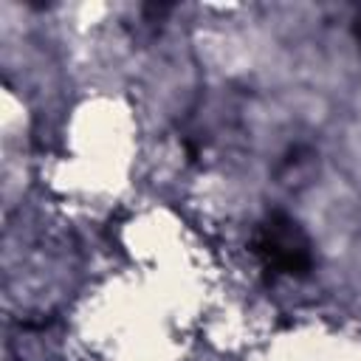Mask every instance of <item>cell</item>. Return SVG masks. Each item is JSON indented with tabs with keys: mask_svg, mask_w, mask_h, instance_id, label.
Returning <instances> with one entry per match:
<instances>
[{
	"mask_svg": "<svg viewBox=\"0 0 361 361\" xmlns=\"http://www.w3.org/2000/svg\"><path fill=\"white\" fill-rule=\"evenodd\" d=\"M257 254L268 268L279 274H307L310 271V245L302 228L285 214L268 217L257 234Z\"/></svg>",
	"mask_w": 361,
	"mask_h": 361,
	"instance_id": "6da1fadb",
	"label": "cell"
},
{
	"mask_svg": "<svg viewBox=\"0 0 361 361\" xmlns=\"http://www.w3.org/2000/svg\"><path fill=\"white\" fill-rule=\"evenodd\" d=\"M358 37H361V25H358Z\"/></svg>",
	"mask_w": 361,
	"mask_h": 361,
	"instance_id": "7a4b0ae2",
	"label": "cell"
}]
</instances>
